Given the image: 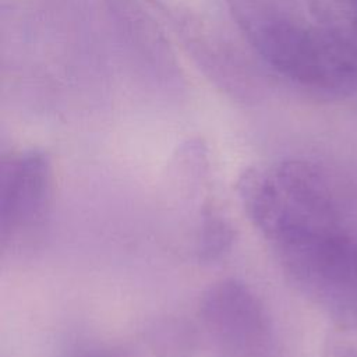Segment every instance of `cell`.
<instances>
[{
    "label": "cell",
    "mask_w": 357,
    "mask_h": 357,
    "mask_svg": "<svg viewBox=\"0 0 357 357\" xmlns=\"http://www.w3.org/2000/svg\"><path fill=\"white\" fill-rule=\"evenodd\" d=\"M255 53L276 73L305 88L340 93L357 85V46L326 26L287 17L273 0H226Z\"/></svg>",
    "instance_id": "obj_1"
},
{
    "label": "cell",
    "mask_w": 357,
    "mask_h": 357,
    "mask_svg": "<svg viewBox=\"0 0 357 357\" xmlns=\"http://www.w3.org/2000/svg\"><path fill=\"white\" fill-rule=\"evenodd\" d=\"M271 247L293 287L324 311L337 329L357 335V237L347 225Z\"/></svg>",
    "instance_id": "obj_2"
},
{
    "label": "cell",
    "mask_w": 357,
    "mask_h": 357,
    "mask_svg": "<svg viewBox=\"0 0 357 357\" xmlns=\"http://www.w3.org/2000/svg\"><path fill=\"white\" fill-rule=\"evenodd\" d=\"M198 317L216 357H280L265 304L241 280L211 284L201 296Z\"/></svg>",
    "instance_id": "obj_3"
},
{
    "label": "cell",
    "mask_w": 357,
    "mask_h": 357,
    "mask_svg": "<svg viewBox=\"0 0 357 357\" xmlns=\"http://www.w3.org/2000/svg\"><path fill=\"white\" fill-rule=\"evenodd\" d=\"M53 194L49 155L36 148L11 152L0 163V243L3 251H21L46 227Z\"/></svg>",
    "instance_id": "obj_4"
},
{
    "label": "cell",
    "mask_w": 357,
    "mask_h": 357,
    "mask_svg": "<svg viewBox=\"0 0 357 357\" xmlns=\"http://www.w3.org/2000/svg\"><path fill=\"white\" fill-rule=\"evenodd\" d=\"M172 21L197 68L220 92L241 103H255L262 96V84L255 70L213 26L181 10L173 13Z\"/></svg>",
    "instance_id": "obj_5"
},
{
    "label": "cell",
    "mask_w": 357,
    "mask_h": 357,
    "mask_svg": "<svg viewBox=\"0 0 357 357\" xmlns=\"http://www.w3.org/2000/svg\"><path fill=\"white\" fill-rule=\"evenodd\" d=\"M191 252L199 262L220 259L234 241V229L222 211L213 205L194 223L191 233Z\"/></svg>",
    "instance_id": "obj_6"
},
{
    "label": "cell",
    "mask_w": 357,
    "mask_h": 357,
    "mask_svg": "<svg viewBox=\"0 0 357 357\" xmlns=\"http://www.w3.org/2000/svg\"><path fill=\"white\" fill-rule=\"evenodd\" d=\"M146 343L158 357H188L195 349L197 332L184 319L166 318L148 331Z\"/></svg>",
    "instance_id": "obj_7"
},
{
    "label": "cell",
    "mask_w": 357,
    "mask_h": 357,
    "mask_svg": "<svg viewBox=\"0 0 357 357\" xmlns=\"http://www.w3.org/2000/svg\"><path fill=\"white\" fill-rule=\"evenodd\" d=\"M322 357H357V335L336 328L324 343Z\"/></svg>",
    "instance_id": "obj_8"
},
{
    "label": "cell",
    "mask_w": 357,
    "mask_h": 357,
    "mask_svg": "<svg viewBox=\"0 0 357 357\" xmlns=\"http://www.w3.org/2000/svg\"><path fill=\"white\" fill-rule=\"evenodd\" d=\"M67 357H134V354L121 346L91 344L75 349Z\"/></svg>",
    "instance_id": "obj_9"
},
{
    "label": "cell",
    "mask_w": 357,
    "mask_h": 357,
    "mask_svg": "<svg viewBox=\"0 0 357 357\" xmlns=\"http://www.w3.org/2000/svg\"><path fill=\"white\" fill-rule=\"evenodd\" d=\"M353 13H354V18H356V28H357V0H347Z\"/></svg>",
    "instance_id": "obj_10"
}]
</instances>
